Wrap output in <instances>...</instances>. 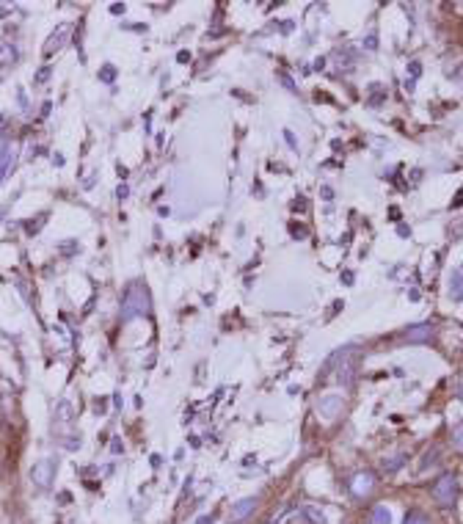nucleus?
I'll use <instances>...</instances> for the list:
<instances>
[{"label": "nucleus", "mask_w": 463, "mask_h": 524, "mask_svg": "<svg viewBox=\"0 0 463 524\" xmlns=\"http://www.w3.org/2000/svg\"><path fill=\"white\" fill-rule=\"evenodd\" d=\"M141 314H149V293L144 284H132L122 301V320H132Z\"/></svg>", "instance_id": "obj_1"}, {"label": "nucleus", "mask_w": 463, "mask_h": 524, "mask_svg": "<svg viewBox=\"0 0 463 524\" xmlns=\"http://www.w3.org/2000/svg\"><path fill=\"white\" fill-rule=\"evenodd\" d=\"M430 494H433V500H436L439 505L449 508V505L458 500V478H455L452 472H444L442 478L433 483Z\"/></svg>", "instance_id": "obj_2"}, {"label": "nucleus", "mask_w": 463, "mask_h": 524, "mask_svg": "<svg viewBox=\"0 0 463 524\" xmlns=\"http://www.w3.org/2000/svg\"><path fill=\"white\" fill-rule=\"evenodd\" d=\"M53 472H56V463L50 461V458H44V461L33 463V469H31V478L39 483V486H47V483L53 481Z\"/></svg>", "instance_id": "obj_3"}, {"label": "nucleus", "mask_w": 463, "mask_h": 524, "mask_svg": "<svg viewBox=\"0 0 463 524\" xmlns=\"http://www.w3.org/2000/svg\"><path fill=\"white\" fill-rule=\"evenodd\" d=\"M373 486H375V478H373L370 472H358L356 478L350 481V491H353L356 497H367V494L373 491Z\"/></svg>", "instance_id": "obj_4"}, {"label": "nucleus", "mask_w": 463, "mask_h": 524, "mask_svg": "<svg viewBox=\"0 0 463 524\" xmlns=\"http://www.w3.org/2000/svg\"><path fill=\"white\" fill-rule=\"evenodd\" d=\"M436 332V326L433 323H420V326H411L408 332H405V339L408 342H427L430 337Z\"/></svg>", "instance_id": "obj_5"}, {"label": "nucleus", "mask_w": 463, "mask_h": 524, "mask_svg": "<svg viewBox=\"0 0 463 524\" xmlns=\"http://www.w3.org/2000/svg\"><path fill=\"white\" fill-rule=\"evenodd\" d=\"M254 505H256V500L254 497H246V500H240V503L232 508V522H243L249 513L254 510Z\"/></svg>", "instance_id": "obj_6"}, {"label": "nucleus", "mask_w": 463, "mask_h": 524, "mask_svg": "<svg viewBox=\"0 0 463 524\" xmlns=\"http://www.w3.org/2000/svg\"><path fill=\"white\" fill-rule=\"evenodd\" d=\"M367 524H392V510H389L386 505H375V508L370 510Z\"/></svg>", "instance_id": "obj_7"}, {"label": "nucleus", "mask_w": 463, "mask_h": 524, "mask_svg": "<svg viewBox=\"0 0 463 524\" xmlns=\"http://www.w3.org/2000/svg\"><path fill=\"white\" fill-rule=\"evenodd\" d=\"M320 414H326V417L331 419V417H337V411L342 409V400L339 398H331V400H320Z\"/></svg>", "instance_id": "obj_8"}, {"label": "nucleus", "mask_w": 463, "mask_h": 524, "mask_svg": "<svg viewBox=\"0 0 463 524\" xmlns=\"http://www.w3.org/2000/svg\"><path fill=\"white\" fill-rule=\"evenodd\" d=\"M11 163H14V147H3V152H0V180L9 174Z\"/></svg>", "instance_id": "obj_9"}, {"label": "nucleus", "mask_w": 463, "mask_h": 524, "mask_svg": "<svg viewBox=\"0 0 463 524\" xmlns=\"http://www.w3.org/2000/svg\"><path fill=\"white\" fill-rule=\"evenodd\" d=\"M66 34H69V25H61V28H58V34H53V42L44 44V53L50 56L53 50H58V47L63 44V36H66Z\"/></svg>", "instance_id": "obj_10"}, {"label": "nucleus", "mask_w": 463, "mask_h": 524, "mask_svg": "<svg viewBox=\"0 0 463 524\" xmlns=\"http://www.w3.org/2000/svg\"><path fill=\"white\" fill-rule=\"evenodd\" d=\"M449 293L455 295L458 301H463V265L452 273V284H449Z\"/></svg>", "instance_id": "obj_11"}, {"label": "nucleus", "mask_w": 463, "mask_h": 524, "mask_svg": "<svg viewBox=\"0 0 463 524\" xmlns=\"http://www.w3.org/2000/svg\"><path fill=\"white\" fill-rule=\"evenodd\" d=\"M303 516L309 519L312 524H326V516H323V510H317L315 505H306L303 508Z\"/></svg>", "instance_id": "obj_12"}, {"label": "nucleus", "mask_w": 463, "mask_h": 524, "mask_svg": "<svg viewBox=\"0 0 463 524\" xmlns=\"http://www.w3.org/2000/svg\"><path fill=\"white\" fill-rule=\"evenodd\" d=\"M449 441H452V447H455V450H463V422H458V425L452 428Z\"/></svg>", "instance_id": "obj_13"}, {"label": "nucleus", "mask_w": 463, "mask_h": 524, "mask_svg": "<svg viewBox=\"0 0 463 524\" xmlns=\"http://www.w3.org/2000/svg\"><path fill=\"white\" fill-rule=\"evenodd\" d=\"M405 524H430V519H427V513H422V510H411V513L405 516Z\"/></svg>", "instance_id": "obj_14"}, {"label": "nucleus", "mask_w": 463, "mask_h": 524, "mask_svg": "<svg viewBox=\"0 0 463 524\" xmlns=\"http://www.w3.org/2000/svg\"><path fill=\"white\" fill-rule=\"evenodd\" d=\"M402 463V458H395V461H383V472H395Z\"/></svg>", "instance_id": "obj_15"}, {"label": "nucleus", "mask_w": 463, "mask_h": 524, "mask_svg": "<svg viewBox=\"0 0 463 524\" xmlns=\"http://www.w3.org/2000/svg\"><path fill=\"white\" fill-rule=\"evenodd\" d=\"M458 398L463 400V373H461V381H458Z\"/></svg>", "instance_id": "obj_16"}, {"label": "nucleus", "mask_w": 463, "mask_h": 524, "mask_svg": "<svg viewBox=\"0 0 463 524\" xmlns=\"http://www.w3.org/2000/svg\"><path fill=\"white\" fill-rule=\"evenodd\" d=\"M461 230H463V227H461Z\"/></svg>", "instance_id": "obj_17"}]
</instances>
